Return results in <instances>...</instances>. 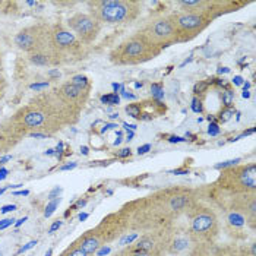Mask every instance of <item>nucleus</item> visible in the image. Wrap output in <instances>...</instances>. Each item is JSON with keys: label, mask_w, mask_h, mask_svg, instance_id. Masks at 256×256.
I'll use <instances>...</instances> for the list:
<instances>
[{"label": "nucleus", "mask_w": 256, "mask_h": 256, "mask_svg": "<svg viewBox=\"0 0 256 256\" xmlns=\"http://www.w3.org/2000/svg\"><path fill=\"white\" fill-rule=\"evenodd\" d=\"M92 8V16L98 22L106 24H123L136 18L139 4L136 2L124 0H102V2H90Z\"/></svg>", "instance_id": "1"}, {"label": "nucleus", "mask_w": 256, "mask_h": 256, "mask_svg": "<svg viewBox=\"0 0 256 256\" xmlns=\"http://www.w3.org/2000/svg\"><path fill=\"white\" fill-rule=\"evenodd\" d=\"M158 52L160 50L157 48V46L142 34L126 40L123 44H120L118 50H116L118 59L116 54H112V60L118 64H128V63L134 64L157 56Z\"/></svg>", "instance_id": "2"}, {"label": "nucleus", "mask_w": 256, "mask_h": 256, "mask_svg": "<svg viewBox=\"0 0 256 256\" xmlns=\"http://www.w3.org/2000/svg\"><path fill=\"white\" fill-rule=\"evenodd\" d=\"M218 218L210 208H199L190 217L189 233L195 243H211L218 236Z\"/></svg>", "instance_id": "3"}, {"label": "nucleus", "mask_w": 256, "mask_h": 256, "mask_svg": "<svg viewBox=\"0 0 256 256\" xmlns=\"http://www.w3.org/2000/svg\"><path fill=\"white\" fill-rule=\"evenodd\" d=\"M227 189L236 195L255 194L256 189V164H249L240 170L227 172Z\"/></svg>", "instance_id": "4"}, {"label": "nucleus", "mask_w": 256, "mask_h": 256, "mask_svg": "<svg viewBox=\"0 0 256 256\" xmlns=\"http://www.w3.org/2000/svg\"><path fill=\"white\" fill-rule=\"evenodd\" d=\"M68 26L70 32L82 42H92L98 37L101 25L92 15L75 14L68 20Z\"/></svg>", "instance_id": "5"}, {"label": "nucleus", "mask_w": 256, "mask_h": 256, "mask_svg": "<svg viewBox=\"0 0 256 256\" xmlns=\"http://www.w3.org/2000/svg\"><path fill=\"white\" fill-rule=\"evenodd\" d=\"M150 41H152L156 46H162L167 47L170 42L176 41L178 37V28L174 25L173 16L170 18H158L152 20L144 34Z\"/></svg>", "instance_id": "6"}, {"label": "nucleus", "mask_w": 256, "mask_h": 256, "mask_svg": "<svg viewBox=\"0 0 256 256\" xmlns=\"http://www.w3.org/2000/svg\"><path fill=\"white\" fill-rule=\"evenodd\" d=\"M173 20L178 32H190L194 36L208 25V18H205V15L199 12H183L180 15H174Z\"/></svg>", "instance_id": "7"}, {"label": "nucleus", "mask_w": 256, "mask_h": 256, "mask_svg": "<svg viewBox=\"0 0 256 256\" xmlns=\"http://www.w3.org/2000/svg\"><path fill=\"white\" fill-rule=\"evenodd\" d=\"M42 36L44 32L40 31L38 26H31V28L22 30L15 36V44L20 50L31 52V53L46 50V46H42Z\"/></svg>", "instance_id": "8"}, {"label": "nucleus", "mask_w": 256, "mask_h": 256, "mask_svg": "<svg viewBox=\"0 0 256 256\" xmlns=\"http://www.w3.org/2000/svg\"><path fill=\"white\" fill-rule=\"evenodd\" d=\"M190 243H195L190 233H172L167 228V240H166V252L172 255H178L190 248Z\"/></svg>", "instance_id": "9"}, {"label": "nucleus", "mask_w": 256, "mask_h": 256, "mask_svg": "<svg viewBox=\"0 0 256 256\" xmlns=\"http://www.w3.org/2000/svg\"><path fill=\"white\" fill-rule=\"evenodd\" d=\"M50 36H52V42L54 48L59 52H68L76 46V37L70 31L63 28L62 25H56Z\"/></svg>", "instance_id": "10"}, {"label": "nucleus", "mask_w": 256, "mask_h": 256, "mask_svg": "<svg viewBox=\"0 0 256 256\" xmlns=\"http://www.w3.org/2000/svg\"><path fill=\"white\" fill-rule=\"evenodd\" d=\"M75 243L78 244L79 248L86 254L88 256L96 255L98 252V249L101 246H104V242L98 234V232L96 228L84 233L82 236L79 237L78 240H75Z\"/></svg>", "instance_id": "11"}, {"label": "nucleus", "mask_w": 256, "mask_h": 256, "mask_svg": "<svg viewBox=\"0 0 256 256\" xmlns=\"http://www.w3.org/2000/svg\"><path fill=\"white\" fill-rule=\"evenodd\" d=\"M20 123L26 129H42L47 123V114L41 108H26L20 118Z\"/></svg>", "instance_id": "12"}, {"label": "nucleus", "mask_w": 256, "mask_h": 256, "mask_svg": "<svg viewBox=\"0 0 256 256\" xmlns=\"http://www.w3.org/2000/svg\"><path fill=\"white\" fill-rule=\"evenodd\" d=\"M84 90H80L78 86H75L74 84L68 82L64 85H62V88L59 90V96L63 100H66L68 102H75L76 100L80 98Z\"/></svg>", "instance_id": "13"}, {"label": "nucleus", "mask_w": 256, "mask_h": 256, "mask_svg": "<svg viewBox=\"0 0 256 256\" xmlns=\"http://www.w3.org/2000/svg\"><path fill=\"white\" fill-rule=\"evenodd\" d=\"M30 62L36 66H50L52 63H54L53 56L50 52L47 50H40L36 53H31L30 54Z\"/></svg>", "instance_id": "14"}, {"label": "nucleus", "mask_w": 256, "mask_h": 256, "mask_svg": "<svg viewBox=\"0 0 256 256\" xmlns=\"http://www.w3.org/2000/svg\"><path fill=\"white\" fill-rule=\"evenodd\" d=\"M227 221H228V224L233 226V227H244V226L248 224V222H246V218L243 217L242 214L236 212V211H232V212L228 214Z\"/></svg>", "instance_id": "15"}, {"label": "nucleus", "mask_w": 256, "mask_h": 256, "mask_svg": "<svg viewBox=\"0 0 256 256\" xmlns=\"http://www.w3.org/2000/svg\"><path fill=\"white\" fill-rule=\"evenodd\" d=\"M59 256H88V255H86V254L79 248L78 244L74 242V243H72L70 246H68V248H66V249H64Z\"/></svg>", "instance_id": "16"}, {"label": "nucleus", "mask_w": 256, "mask_h": 256, "mask_svg": "<svg viewBox=\"0 0 256 256\" xmlns=\"http://www.w3.org/2000/svg\"><path fill=\"white\" fill-rule=\"evenodd\" d=\"M118 256H161L157 255V254H152V252H146V250H140V249H136L134 246L128 248L126 250H123Z\"/></svg>", "instance_id": "17"}, {"label": "nucleus", "mask_w": 256, "mask_h": 256, "mask_svg": "<svg viewBox=\"0 0 256 256\" xmlns=\"http://www.w3.org/2000/svg\"><path fill=\"white\" fill-rule=\"evenodd\" d=\"M70 84H74L75 86H78V88L85 91V90L88 88V78H86L85 75H76V76L72 78Z\"/></svg>", "instance_id": "18"}, {"label": "nucleus", "mask_w": 256, "mask_h": 256, "mask_svg": "<svg viewBox=\"0 0 256 256\" xmlns=\"http://www.w3.org/2000/svg\"><path fill=\"white\" fill-rule=\"evenodd\" d=\"M234 98H236V94H234L232 90L224 91V92H222V104H224V107H226V108L232 107L233 102H234Z\"/></svg>", "instance_id": "19"}, {"label": "nucleus", "mask_w": 256, "mask_h": 256, "mask_svg": "<svg viewBox=\"0 0 256 256\" xmlns=\"http://www.w3.org/2000/svg\"><path fill=\"white\" fill-rule=\"evenodd\" d=\"M126 113L134 118H140V107L138 104H129L126 107Z\"/></svg>", "instance_id": "20"}, {"label": "nucleus", "mask_w": 256, "mask_h": 256, "mask_svg": "<svg viewBox=\"0 0 256 256\" xmlns=\"http://www.w3.org/2000/svg\"><path fill=\"white\" fill-rule=\"evenodd\" d=\"M60 204V198H56V199H53L48 205H47V208H46V212H44V216L48 218L54 211H56V208L59 206Z\"/></svg>", "instance_id": "21"}, {"label": "nucleus", "mask_w": 256, "mask_h": 256, "mask_svg": "<svg viewBox=\"0 0 256 256\" xmlns=\"http://www.w3.org/2000/svg\"><path fill=\"white\" fill-rule=\"evenodd\" d=\"M151 92H152V97L157 100H162L164 98V90L160 84H152L151 86Z\"/></svg>", "instance_id": "22"}, {"label": "nucleus", "mask_w": 256, "mask_h": 256, "mask_svg": "<svg viewBox=\"0 0 256 256\" xmlns=\"http://www.w3.org/2000/svg\"><path fill=\"white\" fill-rule=\"evenodd\" d=\"M237 162H240V158H236V160H228V161H224L221 164H217L216 168L221 170V168H227V167H232V166H236Z\"/></svg>", "instance_id": "23"}, {"label": "nucleus", "mask_w": 256, "mask_h": 256, "mask_svg": "<svg viewBox=\"0 0 256 256\" xmlns=\"http://www.w3.org/2000/svg\"><path fill=\"white\" fill-rule=\"evenodd\" d=\"M232 116H234V110L232 108V107H228V108H226L224 112H221V114H220V118L222 120V122H227V120H230Z\"/></svg>", "instance_id": "24"}, {"label": "nucleus", "mask_w": 256, "mask_h": 256, "mask_svg": "<svg viewBox=\"0 0 256 256\" xmlns=\"http://www.w3.org/2000/svg\"><path fill=\"white\" fill-rule=\"evenodd\" d=\"M136 237H138V233H132L130 236H129V234H126V236H124L123 238H122V240H120V246H126L128 243L130 244V243H132V242H134V240H135Z\"/></svg>", "instance_id": "25"}, {"label": "nucleus", "mask_w": 256, "mask_h": 256, "mask_svg": "<svg viewBox=\"0 0 256 256\" xmlns=\"http://www.w3.org/2000/svg\"><path fill=\"white\" fill-rule=\"evenodd\" d=\"M220 132H221V129H220V126H218L217 123H211V124H210L208 134H210L211 136H217V135H220Z\"/></svg>", "instance_id": "26"}, {"label": "nucleus", "mask_w": 256, "mask_h": 256, "mask_svg": "<svg viewBox=\"0 0 256 256\" xmlns=\"http://www.w3.org/2000/svg\"><path fill=\"white\" fill-rule=\"evenodd\" d=\"M192 112H195V113H202V104H200V101L198 97L192 100Z\"/></svg>", "instance_id": "27"}, {"label": "nucleus", "mask_w": 256, "mask_h": 256, "mask_svg": "<svg viewBox=\"0 0 256 256\" xmlns=\"http://www.w3.org/2000/svg\"><path fill=\"white\" fill-rule=\"evenodd\" d=\"M206 88H208V84H206V82H204V80H200L199 84H196V85H195V90H194V92H195V94H200V92H204Z\"/></svg>", "instance_id": "28"}, {"label": "nucleus", "mask_w": 256, "mask_h": 256, "mask_svg": "<svg viewBox=\"0 0 256 256\" xmlns=\"http://www.w3.org/2000/svg\"><path fill=\"white\" fill-rule=\"evenodd\" d=\"M48 85H50L48 80H47V82H41V84H32V85H31V90H34V91H41V90L47 88Z\"/></svg>", "instance_id": "29"}, {"label": "nucleus", "mask_w": 256, "mask_h": 256, "mask_svg": "<svg viewBox=\"0 0 256 256\" xmlns=\"http://www.w3.org/2000/svg\"><path fill=\"white\" fill-rule=\"evenodd\" d=\"M14 222H15V218H6V220L0 221V230H3V228H6V227L12 226Z\"/></svg>", "instance_id": "30"}, {"label": "nucleus", "mask_w": 256, "mask_h": 256, "mask_svg": "<svg viewBox=\"0 0 256 256\" xmlns=\"http://www.w3.org/2000/svg\"><path fill=\"white\" fill-rule=\"evenodd\" d=\"M118 102H120V97H118L116 92H113V94H110V98H108V104L110 106H118Z\"/></svg>", "instance_id": "31"}, {"label": "nucleus", "mask_w": 256, "mask_h": 256, "mask_svg": "<svg viewBox=\"0 0 256 256\" xmlns=\"http://www.w3.org/2000/svg\"><path fill=\"white\" fill-rule=\"evenodd\" d=\"M150 150H151V144H145V145L139 146L138 154H139V156H144V154H146V152H148Z\"/></svg>", "instance_id": "32"}, {"label": "nucleus", "mask_w": 256, "mask_h": 256, "mask_svg": "<svg viewBox=\"0 0 256 256\" xmlns=\"http://www.w3.org/2000/svg\"><path fill=\"white\" fill-rule=\"evenodd\" d=\"M37 244V240H32V242H30V243H26L24 248H20V252L18 254H22V252H25V250H28V249H31V248H34Z\"/></svg>", "instance_id": "33"}, {"label": "nucleus", "mask_w": 256, "mask_h": 256, "mask_svg": "<svg viewBox=\"0 0 256 256\" xmlns=\"http://www.w3.org/2000/svg\"><path fill=\"white\" fill-rule=\"evenodd\" d=\"M129 156H130V148H123V150H120V151L118 152V158L129 157Z\"/></svg>", "instance_id": "34"}, {"label": "nucleus", "mask_w": 256, "mask_h": 256, "mask_svg": "<svg viewBox=\"0 0 256 256\" xmlns=\"http://www.w3.org/2000/svg\"><path fill=\"white\" fill-rule=\"evenodd\" d=\"M60 226H62V221H59V220H58V221H54V222L52 224V227H50L48 233H50V234H53V233H54L56 230H59Z\"/></svg>", "instance_id": "35"}, {"label": "nucleus", "mask_w": 256, "mask_h": 256, "mask_svg": "<svg viewBox=\"0 0 256 256\" xmlns=\"http://www.w3.org/2000/svg\"><path fill=\"white\" fill-rule=\"evenodd\" d=\"M15 210H16V206H15V205H4V206L0 210V212H2V214H6V212L15 211Z\"/></svg>", "instance_id": "36"}, {"label": "nucleus", "mask_w": 256, "mask_h": 256, "mask_svg": "<svg viewBox=\"0 0 256 256\" xmlns=\"http://www.w3.org/2000/svg\"><path fill=\"white\" fill-rule=\"evenodd\" d=\"M186 139L182 138V136H176V135H172L170 138H168V142L170 144H178V142H184Z\"/></svg>", "instance_id": "37"}, {"label": "nucleus", "mask_w": 256, "mask_h": 256, "mask_svg": "<svg viewBox=\"0 0 256 256\" xmlns=\"http://www.w3.org/2000/svg\"><path fill=\"white\" fill-rule=\"evenodd\" d=\"M76 166H78L76 162H70V164H66V166H62V167H60L59 170H60V172H66V170H72V168H75Z\"/></svg>", "instance_id": "38"}, {"label": "nucleus", "mask_w": 256, "mask_h": 256, "mask_svg": "<svg viewBox=\"0 0 256 256\" xmlns=\"http://www.w3.org/2000/svg\"><path fill=\"white\" fill-rule=\"evenodd\" d=\"M60 192H62V188H59V186H58V188H54V189H53V190H52V192H50V195H48V199H56V195H59Z\"/></svg>", "instance_id": "39"}, {"label": "nucleus", "mask_w": 256, "mask_h": 256, "mask_svg": "<svg viewBox=\"0 0 256 256\" xmlns=\"http://www.w3.org/2000/svg\"><path fill=\"white\" fill-rule=\"evenodd\" d=\"M172 174H178V176H182V174H189V170H183V168H178V170H173V172H170Z\"/></svg>", "instance_id": "40"}, {"label": "nucleus", "mask_w": 256, "mask_h": 256, "mask_svg": "<svg viewBox=\"0 0 256 256\" xmlns=\"http://www.w3.org/2000/svg\"><path fill=\"white\" fill-rule=\"evenodd\" d=\"M124 98H128V100H136V96L135 94H129L128 91H123V92H120Z\"/></svg>", "instance_id": "41"}, {"label": "nucleus", "mask_w": 256, "mask_h": 256, "mask_svg": "<svg viewBox=\"0 0 256 256\" xmlns=\"http://www.w3.org/2000/svg\"><path fill=\"white\" fill-rule=\"evenodd\" d=\"M114 128H118V124H116V123H108V124H106V126H104V129H102L101 132L104 134L106 130H110V129H114Z\"/></svg>", "instance_id": "42"}, {"label": "nucleus", "mask_w": 256, "mask_h": 256, "mask_svg": "<svg viewBox=\"0 0 256 256\" xmlns=\"http://www.w3.org/2000/svg\"><path fill=\"white\" fill-rule=\"evenodd\" d=\"M233 84H234V85H237V86L243 85V78L237 75V76H234V78H233Z\"/></svg>", "instance_id": "43"}, {"label": "nucleus", "mask_w": 256, "mask_h": 256, "mask_svg": "<svg viewBox=\"0 0 256 256\" xmlns=\"http://www.w3.org/2000/svg\"><path fill=\"white\" fill-rule=\"evenodd\" d=\"M123 128H124L126 130H134V132H135V129H136L135 124H129V123H123Z\"/></svg>", "instance_id": "44"}, {"label": "nucleus", "mask_w": 256, "mask_h": 256, "mask_svg": "<svg viewBox=\"0 0 256 256\" xmlns=\"http://www.w3.org/2000/svg\"><path fill=\"white\" fill-rule=\"evenodd\" d=\"M31 138H40V139H46V134H38V132H34V134H31Z\"/></svg>", "instance_id": "45"}, {"label": "nucleus", "mask_w": 256, "mask_h": 256, "mask_svg": "<svg viewBox=\"0 0 256 256\" xmlns=\"http://www.w3.org/2000/svg\"><path fill=\"white\" fill-rule=\"evenodd\" d=\"M8 173H9V172H8L6 168H2V170H0V180L6 178V176H8Z\"/></svg>", "instance_id": "46"}, {"label": "nucleus", "mask_w": 256, "mask_h": 256, "mask_svg": "<svg viewBox=\"0 0 256 256\" xmlns=\"http://www.w3.org/2000/svg\"><path fill=\"white\" fill-rule=\"evenodd\" d=\"M14 195H16V196H18V195H20V196H26V195H30V192H28V190H20V192H15Z\"/></svg>", "instance_id": "47"}, {"label": "nucleus", "mask_w": 256, "mask_h": 256, "mask_svg": "<svg viewBox=\"0 0 256 256\" xmlns=\"http://www.w3.org/2000/svg\"><path fill=\"white\" fill-rule=\"evenodd\" d=\"M228 72H230L228 68H220V69H218V74H228Z\"/></svg>", "instance_id": "48"}, {"label": "nucleus", "mask_w": 256, "mask_h": 256, "mask_svg": "<svg viewBox=\"0 0 256 256\" xmlns=\"http://www.w3.org/2000/svg\"><path fill=\"white\" fill-rule=\"evenodd\" d=\"M48 75H50V76H58V78H59L60 72L59 70H50V72H48Z\"/></svg>", "instance_id": "49"}, {"label": "nucleus", "mask_w": 256, "mask_h": 256, "mask_svg": "<svg viewBox=\"0 0 256 256\" xmlns=\"http://www.w3.org/2000/svg\"><path fill=\"white\" fill-rule=\"evenodd\" d=\"M62 151H63V144L60 142L59 145H58V148H56V154L59 156V154H62Z\"/></svg>", "instance_id": "50"}, {"label": "nucleus", "mask_w": 256, "mask_h": 256, "mask_svg": "<svg viewBox=\"0 0 256 256\" xmlns=\"http://www.w3.org/2000/svg\"><path fill=\"white\" fill-rule=\"evenodd\" d=\"M85 204H86V199H84V200L80 199V200H78L76 206H78V208H82V206H85Z\"/></svg>", "instance_id": "51"}, {"label": "nucleus", "mask_w": 256, "mask_h": 256, "mask_svg": "<svg viewBox=\"0 0 256 256\" xmlns=\"http://www.w3.org/2000/svg\"><path fill=\"white\" fill-rule=\"evenodd\" d=\"M9 160H12L10 156H6V157H2L0 158V164H3V162H6V161H9Z\"/></svg>", "instance_id": "52"}, {"label": "nucleus", "mask_w": 256, "mask_h": 256, "mask_svg": "<svg viewBox=\"0 0 256 256\" xmlns=\"http://www.w3.org/2000/svg\"><path fill=\"white\" fill-rule=\"evenodd\" d=\"M80 151H82V154H84V156H86V154H88V148H86V146H80Z\"/></svg>", "instance_id": "53"}, {"label": "nucleus", "mask_w": 256, "mask_h": 256, "mask_svg": "<svg viewBox=\"0 0 256 256\" xmlns=\"http://www.w3.org/2000/svg\"><path fill=\"white\" fill-rule=\"evenodd\" d=\"M250 97V92L249 91H243V98H249Z\"/></svg>", "instance_id": "54"}, {"label": "nucleus", "mask_w": 256, "mask_h": 256, "mask_svg": "<svg viewBox=\"0 0 256 256\" xmlns=\"http://www.w3.org/2000/svg\"><path fill=\"white\" fill-rule=\"evenodd\" d=\"M86 218H88V214H80V216H79V220H80V221H82V220H86Z\"/></svg>", "instance_id": "55"}, {"label": "nucleus", "mask_w": 256, "mask_h": 256, "mask_svg": "<svg viewBox=\"0 0 256 256\" xmlns=\"http://www.w3.org/2000/svg\"><path fill=\"white\" fill-rule=\"evenodd\" d=\"M25 221H26V217L20 218V221H18V222H16V226H20V224H22V222H25Z\"/></svg>", "instance_id": "56"}, {"label": "nucleus", "mask_w": 256, "mask_h": 256, "mask_svg": "<svg viewBox=\"0 0 256 256\" xmlns=\"http://www.w3.org/2000/svg\"><path fill=\"white\" fill-rule=\"evenodd\" d=\"M142 85H144L142 82H136V84H135V88H136V90H138V88H142Z\"/></svg>", "instance_id": "57"}, {"label": "nucleus", "mask_w": 256, "mask_h": 256, "mask_svg": "<svg viewBox=\"0 0 256 256\" xmlns=\"http://www.w3.org/2000/svg\"><path fill=\"white\" fill-rule=\"evenodd\" d=\"M118 118V113H113V114H110V118H112V120H114V118Z\"/></svg>", "instance_id": "58"}, {"label": "nucleus", "mask_w": 256, "mask_h": 256, "mask_svg": "<svg viewBox=\"0 0 256 256\" xmlns=\"http://www.w3.org/2000/svg\"><path fill=\"white\" fill-rule=\"evenodd\" d=\"M120 142H122V139H120V138L116 139V140H114V145H118V144H120Z\"/></svg>", "instance_id": "59"}, {"label": "nucleus", "mask_w": 256, "mask_h": 256, "mask_svg": "<svg viewBox=\"0 0 256 256\" xmlns=\"http://www.w3.org/2000/svg\"><path fill=\"white\" fill-rule=\"evenodd\" d=\"M52 254H53V250H52V249H50V250H48V252H47V254H46V256H52Z\"/></svg>", "instance_id": "60"}, {"label": "nucleus", "mask_w": 256, "mask_h": 256, "mask_svg": "<svg viewBox=\"0 0 256 256\" xmlns=\"http://www.w3.org/2000/svg\"><path fill=\"white\" fill-rule=\"evenodd\" d=\"M4 190H6V189H0V195H2V194H3Z\"/></svg>", "instance_id": "61"}, {"label": "nucleus", "mask_w": 256, "mask_h": 256, "mask_svg": "<svg viewBox=\"0 0 256 256\" xmlns=\"http://www.w3.org/2000/svg\"><path fill=\"white\" fill-rule=\"evenodd\" d=\"M0 84H2V78H0Z\"/></svg>", "instance_id": "62"}, {"label": "nucleus", "mask_w": 256, "mask_h": 256, "mask_svg": "<svg viewBox=\"0 0 256 256\" xmlns=\"http://www.w3.org/2000/svg\"><path fill=\"white\" fill-rule=\"evenodd\" d=\"M0 98H2V94H0Z\"/></svg>", "instance_id": "63"}]
</instances>
